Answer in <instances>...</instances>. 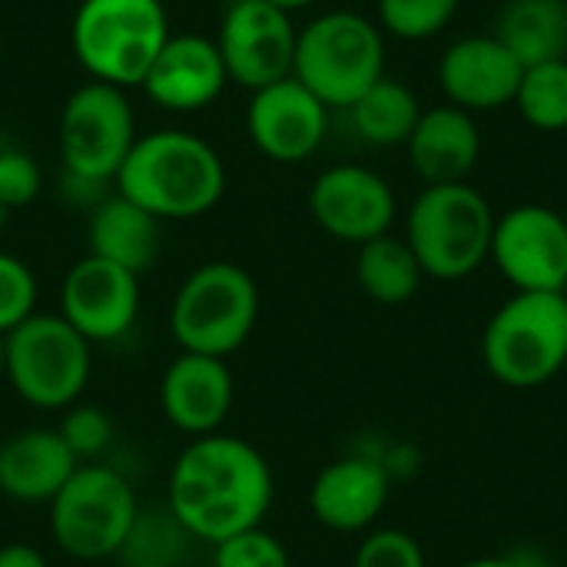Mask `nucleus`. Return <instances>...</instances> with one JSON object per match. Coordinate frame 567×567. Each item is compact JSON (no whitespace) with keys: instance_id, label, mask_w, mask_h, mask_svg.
<instances>
[{"instance_id":"1","label":"nucleus","mask_w":567,"mask_h":567,"mask_svg":"<svg viewBox=\"0 0 567 567\" xmlns=\"http://www.w3.org/2000/svg\"><path fill=\"white\" fill-rule=\"evenodd\" d=\"M276 498L266 455L239 435H203L176 455L166 485V508L196 542L219 545L259 528Z\"/></svg>"},{"instance_id":"2","label":"nucleus","mask_w":567,"mask_h":567,"mask_svg":"<svg viewBox=\"0 0 567 567\" xmlns=\"http://www.w3.org/2000/svg\"><path fill=\"white\" fill-rule=\"evenodd\" d=\"M116 193L166 219L206 216L226 193V166L213 143L186 130L136 136L116 179Z\"/></svg>"},{"instance_id":"3","label":"nucleus","mask_w":567,"mask_h":567,"mask_svg":"<svg viewBox=\"0 0 567 567\" xmlns=\"http://www.w3.org/2000/svg\"><path fill=\"white\" fill-rule=\"evenodd\" d=\"M495 219L488 199L468 183L425 186L409 209L405 243L429 279L458 282L488 262Z\"/></svg>"},{"instance_id":"4","label":"nucleus","mask_w":567,"mask_h":567,"mask_svg":"<svg viewBox=\"0 0 567 567\" xmlns=\"http://www.w3.org/2000/svg\"><path fill=\"white\" fill-rule=\"evenodd\" d=\"M169 40L163 0H80L70 23V47L90 80L130 90L140 86Z\"/></svg>"},{"instance_id":"5","label":"nucleus","mask_w":567,"mask_h":567,"mask_svg":"<svg viewBox=\"0 0 567 567\" xmlns=\"http://www.w3.org/2000/svg\"><path fill=\"white\" fill-rule=\"evenodd\" d=\"M482 362L508 389H542L567 365V292H515L482 332Z\"/></svg>"},{"instance_id":"6","label":"nucleus","mask_w":567,"mask_h":567,"mask_svg":"<svg viewBox=\"0 0 567 567\" xmlns=\"http://www.w3.org/2000/svg\"><path fill=\"white\" fill-rule=\"evenodd\" d=\"M259 322L256 279L226 259L193 269L169 306V336L179 352L229 359L239 352Z\"/></svg>"},{"instance_id":"7","label":"nucleus","mask_w":567,"mask_h":567,"mask_svg":"<svg viewBox=\"0 0 567 567\" xmlns=\"http://www.w3.org/2000/svg\"><path fill=\"white\" fill-rule=\"evenodd\" d=\"M292 76L329 110H349L385 76V40L379 23L355 10H329L296 37Z\"/></svg>"},{"instance_id":"8","label":"nucleus","mask_w":567,"mask_h":567,"mask_svg":"<svg viewBox=\"0 0 567 567\" xmlns=\"http://www.w3.org/2000/svg\"><path fill=\"white\" fill-rule=\"evenodd\" d=\"M47 508L56 548L76 561L116 558L140 515L133 485L106 462H83Z\"/></svg>"},{"instance_id":"9","label":"nucleus","mask_w":567,"mask_h":567,"mask_svg":"<svg viewBox=\"0 0 567 567\" xmlns=\"http://www.w3.org/2000/svg\"><path fill=\"white\" fill-rule=\"evenodd\" d=\"M90 372V342L60 312H33L7 332V382L33 409L63 412L76 405Z\"/></svg>"},{"instance_id":"10","label":"nucleus","mask_w":567,"mask_h":567,"mask_svg":"<svg viewBox=\"0 0 567 567\" xmlns=\"http://www.w3.org/2000/svg\"><path fill=\"white\" fill-rule=\"evenodd\" d=\"M136 143V113L126 90L86 80L80 83L60 110V156L63 173L113 183L126 153Z\"/></svg>"},{"instance_id":"11","label":"nucleus","mask_w":567,"mask_h":567,"mask_svg":"<svg viewBox=\"0 0 567 567\" xmlns=\"http://www.w3.org/2000/svg\"><path fill=\"white\" fill-rule=\"evenodd\" d=\"M296 37L299 30L292 27V13L266 0H229L216 47L229 80L246 90H262L292 76Z\"/></svg>"},{"instance_id":"12","label":"nucleus","mask_w":567,"mask_h":567,"mask_svg":"<svg viewBox=\"0 0 567 567\" xmlns=\"http://www.w3.org/2000/svg\"><path fill=\"white\" fill-rule=\"evenodd\" d=\"M515 292H565L567 226L565 213L525 203L495 219L492 256Z\"/></svg>"},{"instance_id":"13","label":"nucleus","mask_w":567,"mask_h":567,"mask_svg":"<svg viewBox=\"0 0 567 567\" xmlns=\"http://www.w3.org/2000/svg\"><path fill=\"white\" fill-rule=\"evenodd\" d=\"M309 213L316 226L332 239L362 246L392 229L399 199L385 176H379L375 169L339 163L316 176L309 189Z\"/></svg>"},{"instance_id":"14","label":"nucleus","mask_w":567,"mask_h":567,"mask_svg":"<svg viewBox=\"0 0 567 567\" xmlns=\"http://www.w3.org/2000/svg\"><path fill=\"white\" fill-rule=\"evenodd\" d=\"M60 316L93 346L123 339L140 316V276L100 256L76 259L60 286Z\"/></svg>"},{"instance_id":"15","label":"nucleus","mask_w":567,"mask_h":567,"mask_svg":"<svg viewBox=\"0 0 567 567\" xmlns=\"http://www.w3.org/2000/svg\"><path fill=\"white\" fill-rule=\"evenodd\" d=\"M246 130L252 146L272 163L309 159L329 130V106L296 76L252 90L246 106Z\"/></svg>"},{"instance_id":"16","label":"nucleus","mask_w":567,"mask_h":567,"mask_svg":"<svg viewBox=\"0 0 567 567\" xmlns=\"http://www.w3.org/2000/svg\"><path fill=\"white\" fill-rule=\"evenodd\" d=\"M233 402L236 379L226 359L179 352L159 379V409L166 422L189 439L219 432Z\"/></svg>"},{"instance_id":"17","label":"nucleus","mask_w":567,"mask_h":567,"mask_svg":"<svg viewBox=\"0 0 567 567\" xmlns=\"http://www.w3.org/2000/svg\"><path fill=\"white\" fill-rule=\"evenodd\" d=\"M229 83L216 40L203 33H169L143 76V93L169 113L206 110Z\"/></svg>"},{"instance_id":"18","label":"nucleus","mask_w":567,"mask_h":567,"mask_svg":"<svg viewBox=\"0 0 567 567\" xmlns=\"http://www.w3.org/2000/svg\"><path fill=\"white\" fill-rule=\"evenodd\" d=\"M525 66L495 33L455 40L439 60V80L452 106L468 113L502 110L515 103Z\"/></svg>"},{"instance_id":"19","label":"nucleus","mask_w":567,"mask_h":567,"mask_svg":"<svg viewBox=\"0 0 567 567\" xmlns=\"http://www.w3.org/2000/svg\"><path fill=\"white\" fill-rule=\"evenodd\" d=\"M389 472L365 455H346L329 462L309 488L312 518L339 535L369 532L389 505Z\"/></svg>"},{"instance_id":"20","label":"nucleus","mask_w":567,"mask_h":567,"mask_svg":"<svg viewBox=\"0 0 567 567\" xmlns=\"http://www.w3.org/2000/svg\"><path fill=\"white\" fill-rule=\"evenodd\" d=\"M80 468L56 429H23L0 442V495L20 505H50Z\"/></svg>"},{"instance_id":"21","label":"nucleus","mask_w":567,"mask_h":567,"mask_svg":"<svg viewBox=\"0 0 567 567\" xmlns=\"http://www.w3.org/2000/svg\"><path fill=\"white\" fill-rule=\"evenodd\" d=\"M409 163L425 179V186L439 183H465L482 156V133L468 110L462 106H435L422 110L419 126L409 136Z\"/></svg>"},{"instance_id":"22","label":"nucleus","mask_w":567,"mask_h":567,"mask_svg":"<svg viewBox=\"0 0 567 567\" xmlns=\"http://www.w3.org/2000/svg\"><path fill=\"white\" fill-rule=\"evenodd\" d=\"M86 243H90V256H100L106 262H116L143 276L159 256L163 223L143 206L113 193V196H103L90 209Z\"/></svg>"},{"instance_id":"23","label":"nucleus","mask_w":567,"mask_h":567,"mask_svg":"<svg viewBox=\"0 0 567 567\" xmlns=\"http://www.w3.org/2000/svg\"><path fill=\"white\" fill-rule=\"evenodd\" d=\"M495 37L522 66L567 60V0H508Z\"/></svg>"},{"instance_id":"24","label":"nucleus","mask_w":567,"mask_h":567,"mask_svg":"<svg viewBox=\"0 0 567 567\" xmlns=\"http://www.w3.org/2000/svg\"><path fill=\"white\" fill-rule=\"evenodd\" d=\"M422 266L412 246L402 236H375L359 246L355 256V282L379 306H402L422 289Z\"/></svg>"},{"instance_id":"25","label":"nucleus","mask_w":567,"mask_h":567,"mask_svg":"<svg viewBox=\"0 0 567 567\" xmlns=\"http://www.w3.org/2000/svg\"><path fill=\"white\" fill-rule=\"evenodd\" d=\"M349 113H352L355 133L365 143L399 146V143H409L412 130L419 126L422 106L412 86H405L402 80L382 76L349 106Z\"/></svg>"},{"instance_id":"26","label":"nucleus","mask_w":567,"mask_h":567,"mask_svg":"<svg viewBox=\"0 0 567 567\" xmlns=\"http://www.w3.org/2000/svg\"><path fill=\"white\" fill-rule=\"evenodd\" d=\"M515 106L522 110L525 123H532L542 133L567 130V60L525 66Z\"/></svg>"},{"instance_id":"27","label":"nucleus","mask_w":567,"mask_h":567,"mask_svg":"<svg viewBox=\"0 0 567 567\" xmlns=\"http://www.w3.org/2000/svg\"><path fill=\"white\" fill-rule=\"evenodd\" d=\"M462 0H379V30L399 40H429L442 33Z\"/></svg>"},{"instance_id":"28","label":"nucleus","mask_w":567,"mask_h":567,"mask_svg":"<svg viewBox=\"0 0 567 567\" xmlns=\"http://www.w3.org/2000/svg\"><path fill=\"white\" fill-rule=\"evenodd\" d=\"M43 189V169L33 153L7 130H0V203L7 209L30 206Z\"/></svg>"},{"instance_id":"29","label":"nucleus","mask_w":567,"mask_h":567,"mask_svg":"<svg viewBox=\"0 0 567 567\" xmlns=\"http://www.w3.org/2000/svg\"><path fill=\"white\" fill-rule=\"evenodd\" d=\"M66 449L76 455V462H96L113 445V419L90 402H76L63 409V422L56 425Z\"/></svg>"},{"instance_id":"30","label":"nucleus","mask_w":567,"mask_h":567,"mask_svg":"<svg viewBox=\"0 0 567 567\" xmlns=\"http://www.w3.org/2000/svg\"><path fill=\"white\" fill-rule=\"evenodd\" d=\"M213 567H292V561L286 545L259 525L213 545Z\"/></svg>"},{"instance_id":"31","label":"nucleus","mask_w":567,"mask_h":567,"mask_svg":"<svg viewBox=\"0 0 567 567\" xmlns=\"http://www.w3.org/2000/svg\"><path fill=\"white\" fill-rule=\"evenodd\" d=\"M37 296L40 289L33 269L17 256L0 252V336L37 312Z\"/></svg>"},{"instance_id":"32","label":"nucleus","mask_w":567,"mask_h":567,"mask_svg":"<svg viewBox=\"0 0 567 567\" xmlns=\"http://www.w3.org/2000/svg\"><path fill=\"white\" fill-rule=\"evenodd\" d=\"M352 567H429L425 565V551L422 545L402 532V528H379V532H369L359 548H355V558Z\"/></svg>"},{"instance_id":"33","label":"nucleus","mask_w":567,"mask_h":567,"mask_svg":"<svg viewBox=\"0 0 567 567\" xmlns=\"http://www.w3.org/2000/svg\"><path fill=\"white\" fill-rule=\"evenodd\" d=\"M0 567H50L43 551L27 545V542H10L0 545Z\"/></svg>"},{"instance_id":"34","label":"nucleus","mask_w":567,"mask_h":567,"mask_svg":"<svg viewBox=\"0 0 567 567\" xmlns=\"http://www.w3.org/2000/svg\"><path fill=\"white\" fill-rule=\"evenodd\" d=\"M462 567H525V565H522V558H502V555H488V558L465 561Z\"/></svg>"},{"instance_id":"35","label":"nucleus","mask_w":567,"mask_h":567,"mask_svg":"<svg viewBox=\"0 0 567 567\" xmlns=\"http://www.w3.org/2000/svg\"><path fill=\"white\" fill-rule=\"evenodd\" d=\"M266 3H272V7H279V10H286V13H296V10H302V7H312L316 0H266Z\"/></svg>"},{"instance_id":"36","label":"nucleus","mask_w":567,"mask_h":567,"mask_svg":"<svg viewBox=\"0 0 567 567\" xmlns=\"http://www.w3.org/2000/svg\"><path fill=\"white\" fill-rule=\"evenodd\" d=\"M7 379V336H0V382Z\"/></svg>"},{"instance_id":"37","label":"nucleus","mask_w":567,"mask_h":567,"mask_svg":"<svg viewBox=\"0 0 567 567\" xmlns=\"http://www.w3.org/2000/svg\"><path fill=\"white\" fill-rule=\"evenodd\" d=\"M7 216H10V209H7V206L0 203V233H3V226H7Z\"/></svg>"},{"instance_id":"38","label":"nucleus","mask_w":567,"mask_h":567,"mask_svg":"<svg viewBox=\"0 0 567 567\" xmlns=\"http://www.w3.org/2000/svg\"><path fill=\"white\" fill-rule=\"evenodd\" d=\"M123 567H166V565H143V561H126Z\"/></svg>"},{"instance_id":"39","label":"nucleus","mask_w":567,"mask_h":567,"mask_svg":"<svg viewBox=\"0 0 567 567\" xmlns=\"http://www.w3.org/2000/svg\"><path fill=\"white\" fill-rule=\"evenodd\" d=\"M0 60H3V33H0Z\"/></svg>"},{"instance_id":"40","label":"nucleus","mask_w":567,"mask_h":567,"mask_svg":"<svg viewBox=\"0 0 567 567\" xmlns=\"http://www.w3.org/2000/svg\"><path fill=\"white\" fill-rule=\"evenodd\" d=\"M565 226H567V213H565Z\"/></svg>"}]
</instances>
